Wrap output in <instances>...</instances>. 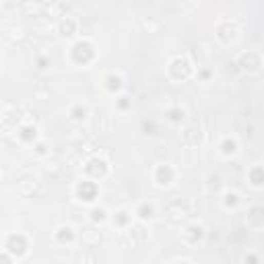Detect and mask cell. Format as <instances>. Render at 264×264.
I'll return each mask as SVG.
<instances>
[{"label": "cell", "instance_id": "cell-14", "mask_svg": "<svg viewBox=\"0 0 264 264\" xmlns=\"http://www.w3.org/2000/svg\"><path fill=\"white\" fill-rule=\"evenodd\" d=\"M114 227H118V229H126V227H130V223H132V215L126 211V209H120V211H116L114 213Z\"/></svg>", "mask_w": 264, "mask_h": 264}, {"label": "cell", "instance_id": "cell-17", "mask_svg": "<svg viewBox=\"0 0 264 264\" xmlns=\"http://www.w3.org/2000/svg\"><path fill=\"white\" fill-rule=\"evenodd\" d=\"M136 215H138L140 221H151V219H155V205H153V202H140V205L136 207Z\"/></svg>", "mask_w": 264, "mask_h": 264}, {"label": "cell", "instance_id": "cell-24", "mask_svg": "<svg viewBox=\"0 0 264 264\" xmlns=\"http://www.w3.org/2000/svg\"><path fill=\"white\" fill-rule=\"evenodd\" d=\"M243 262H246V264H260V258H258V254H254V252H250V254H246V258H243Z\"/></svg>", "mask_w": 264, "mask_h": 264}, {"label": "cell", "instance_id": "cell-28", "mask_svg": "<svg viewBox=\"0 0 264 264\" xmlns=\"http://www.w3.org/2000/svg\"><path fill=\"white\" fill-rule=\"evenodd\" d=\"M200 76H202V78H209V76H211V72H209V70H202V72H200Z\"/></svg>", "mask_w": 264, "mask_h": 264}, {"label": "cell", "instance_id": "cell-7", "mask_svg": "<svg viewBox=\"0 0 264 264\" xmlns=\"http://www.w3.org/2000/svg\"><path fill=\"white\" fill-rule=\"evenodd\" d=\"M239 68H241L243 72H248V74L258 72V70L262 68V56H260L258 52H246V54H241V58H239Z\"/></svg>", "mask_w": 264, "mask_h": 264}, {"label": "cell", "instance_id": "cell-15", "mask_svg": "<svg viewBox=\"0 0 264 264\" xmlns=\"http://www.w3.org/2000/svg\"><path fill=\"white\" fill-rule=\"evenodd\" d=\"M248 182L254 186V188H260L264 184V171H262V165H254L252 169H248Z\"/></svg>", "mask_w": 264, "mask_h": 264}, {"label": "cell", "instance_id": "cell-30", "mask_svg": "<svg viewBox=\"0 0 264 264\" xmlns=\"http://www.w3.org/2000/svg\"><path fill=\"white\" fill-rule=\"evenodd\" d=\"M0 116H3V110H0Z\"/></svg>", "mask_w": 264, "mask_h": 264}, {"label": "cell", "instance_id": "cell-21", "mask_svg": "<svg viewBox=\"0 0 264 264\" xmlns=\"http://www.w3.org/2000/svg\"><path fill=\"white\" fill-rule=\"evenodd\" d=\"M167 118H169L171 122H184L186 112H184L182 108H171V110H167Z\"/></svg>", "mask_w": 264, "mask_h": 264}, {"label": "cell", "instance_id": "cell-20", "mask_svg": "<svg viewBox=\"0 0 264 264\" xmlns=\"http://www.w3.org/2000/svg\"><path fill=\"white\" fill-rule=\"evenodd\" d=\"M239 205V194L237 192H225L223 196V207L225 209H235Z\"/></svg>", "mask_w": 264, "mask_h": 264}, {"label": "cell", "instance_id": "cell-13", "mask_svg": "<svg viewBox=\"0 0 264 264\" xmlns=\"http://www.w3.org/2000/svg\"><path fill=\"white\" fill-rule=\"evenodd\" d=\"M104 87L110 91V93H118L122 89V76L116 74V72H110L104 76Z\"/></svg>", "mask_w": 264, "mask_h": 264}, {"label": "cell", "instance_id": "cell-27", "mask_svg": "<svg viewBox=\"0 0 264 264\" xmlns=\"http://www.w3.org/2000/svg\"><path fill=\"white\" fill-rule=\"evenodd\" d=\"M37 153H39V155H44V153H46V147H44V145H42V143H39V145H37Z\"/></svg>", "mask_w": 264, "mask_h": 264}, {"label": "cell", "instance_id": "cell-26", "mask_svg": "<svg viewBox=\"0 0 264 264\" xmlns=\"http://www.w3.org/2000/svg\"><path fill=\"white\" fill-rule=\"evenodd\" d=\"M0 264H13V256L9 252H0Z\"/></svg>", "mask_w": 264, "mask_h": 264}, {"label": "cell", "instance_id": "cell-23", "mask_svg": "<svg viewBox=\"0 0 264 264\" xmlns=\"http://www.w3.org/2000/svg\"><path fill=\"white\" fill-rule=\"evenodd\" d=\"M130 106H132V99H130V97H120V99H118V110L126 112Z\"/></svg>", "mask_w": 264, "mask_h": 264}, {"label": "cell", "instance_id": "cell-9", "mask_svg": "<svg viewBox=\"0 0 264 264\" xmlns=\"http://www.w3.org/2000/svg\"><path fill=\"white\" fill-rule=\"evenodd\" d=\"M217 37H219L221 42L229 44V42H233V39L237 37V27H235L231 21H223V23L217 25Z\"/></svg>", "mask_w": 264, "mask_h": 264}, {"label": "cell", "instance_id": "cell-12", "mask_svg": "<svg viewBox=\"0 0 264 264\" xmlns=\"http://www.w3.org/2000/svg\"><path fill=\"white\" fill-rule=\"evenodd\" d=\"M76 21L72 19V17H64V19H60V23H58V31H60V35L62 37H72V35H76Z\"/></svg>", "mask_w": 264, "mask_h": 264}, {"label": "cell", "instance_id": "cell-6", "mask_svg": "<svg viewBox=\"0 0 264 264\" xmlns=\"http://www.w3.org/2000/svg\"><path fill=\"white\" fill-rule=\"evenodd\" d=\"M153 178L159 186H171L173 180H175V167L169 165V163H161L155 167V173H153Z\"/></svg>", "mask_w": 264, "mask_h": 264}, {"label": "cell", "instance_id": "cell-22", "mask_svg": "<svg viewBox=\"0 0 264 264\" xmlns=\"http://www.w3.org/2000/svg\"><path fill=\"white\" fill-rule=\"evenodd\" d=\"M106 219H108V211H106V209L95 207V209L91 211V221H93V223H104Z\"/></svg>", "mask_w": 264, "mask_h": 264}, {"label": "cell", "instance_id": "cell-2", "mask_svg": "<svg viewBox=\"0 0 264 264\" xmlns=\"http://www.w3.org/2000/svg\"><path fill=\"white\" fill-rule=\"evenodd\" d=\"M167 72H169V76H171L173 80H188V78L192 76V72H194V66H192V62H190L188 58L178 56V58H173V60L169 62Z\"/></svg>", "mask_w": 264, "mask_h": 264}, {"label": "cell", "instance_id": "cell-3", "mask_svg": "<svg viewBox=\"0 0 264 264\" xmlns=\"http://www.w3.org/2000/svg\"><path fill=\"white\" fill-rule=\"evenodd\" d=\"M5 248H7V252H9L11 256L23 258V256L29 252V241H27V237H25L23 233H11V235L7 237V241H5Z\"/></svg>", "mask_w": 264, "mask_h": 264}, {"label": "cell", "instance_id": "cell-5", "mask_svg": "<svg viewBox=\"0 0 264 264\" xmlns=\"http://www.w3.org/2000/svg\"><path fill=\"white\" fill-rule=\"evenodd\" d=\"M85 173L89 175L91 180H104L106 175L110 173V165H108V161H106V159H101V157H93V159L87 161V165H85Z\"/></svg>", "mask_w": 264, "mask_h": 264}, {"label": "cell", "instance_id": "cell-4", "mask_svg": "<svg viewBox=\"0 0 264 264\" xmlns=\"http://www.w3.org/2000/svg\"><path fill=\"white\" fill-rule=\"evenodd\" d=\"M74 194L80 202H95L99 196V186L93 180H80L74 188Z\"/></svg>", "mask_w": 264, "mask_h": 264}, {"label": "cell", "instance_id": "cell-18", "mask_svg": "<svg viewBox=\"0 0 264 264\" xmlns=\"http://www.w3.org/2000/svg\"><path fill=\"white\" fill-rule=\"evenodd\" d=\"M262 207L260 205H256V207H252L250 209V213H248V225L250 227H256V229H260L262 227Z\"/></svg>", "mask_w": 264, "mask_h": 264}, {"label": "cell", "instance_id": "cell-25", "mask_svg": "<svg viewBox=\"0 0 264 264\" xmlns=\"http://www.w3.org/2000/svg\"><path fill=\"white\" fill-rule=\"evenodd\" d=\"M48 66H50V58L39 56V58H37V68H39V70H46Z\"/></svg>", "mask_w": 264, "mask_h": 264}, {"label": "cell", "instance_id": "cell-16", "mask_svg": "<svg viewBox=\"0 0 264 264\" xmlns=\"http://www.w3.org/2000/svg\"><path fill=\"white\" fill-rule=\"evenodd\" d=\"M219 149H221V155H223V157H233V155L239 151V145H237L235 138L227 136V138H223V143H221Z\"/></svg>", "mask_w": 264, "mask_h": 264}, {"label": "cell", "instance_id": "cell-29", "mask_svg": "<svg viewBox=\"0 0 264 264\" xmlns=\"http://www.w3.org/2000/svg\"><path fill=\"white\" fill-rule=\"evenodd\" d=\"M173 264H192V262H188V260H178V262H173Z\"/></svg>", "mask_w": 264, "mask_h": 264}, {"label": "cell", "instance_id": "cell-1", "mask_svg": "<svg viewBox=\"0 0 264 264\" xmlns=\"http://www.w3.org/2000/svg\"><path fill=\"white\" fill-rule=\"evenodd\" d=\"M68 56H70V62H74L76 66H87L97 58V50L89 39H78L72 44Z\"/></svg>", "mask_w": 264, "mask_h": 264}, {"label": "cell", "instance_id": "cell-8", "mask_svg": "<svg viewBox=\"0 0 264 264\" xmlns=\"http://www.w3.org/2000/svg\"><path fill=\"white\" fill-rule=\"evenodd\" d=\"M182 237H184L186 243L196 246V243L205 237V227H202L200 223H192V225H188V227L182 231Z\"/></svg>", "mask_w": 264, "mask_h": 264}, {"label": "cell", "instance_id": "cell-19", "mask_svg": "<svg viewBox=\"0 0 264 264\" xmlns=\"http://www.w3.org/2000/svg\"><path fill=\"white\" fill-rule=\"evenodd\" d=\"M87 116H89V110H87L85 106H72V108H70V118H72L74 122H83Z\"/></svg>", "mask_w": 264, "mask_h": 264}, {"label": "cell", "instance_id": "cell-11", "mask_svg": "<svg viewBox=\"0 0 264 264\" xmlns=\"http://www.w3.org/2000/svg\"><path fill=\"white\" fill-rule=\"evenodd\" d=\"M17 136H19L21 143L31 145V143L37 140V128H35L33 124H23V126L19 128V132H17Z\"/></svg>", "mask_w": 264, "mask_h": 264}, {"label": "cell", "instance_id": "cell-10", "mask_svg": "<svg viewBox=\"0 0 264 264\" xmlns=\"http://www.w3.org/2000/svg\"><path fill=\"white\" fill-rule=\"evenodd\" d=\"M54 237H56V241H58V243L66 246V243H72V241L76 239V233H74V229H72L70 225H60V227L56 229Z\"/></svg>", "mask_w": 264, "mask_h": 264}]
</instances>
